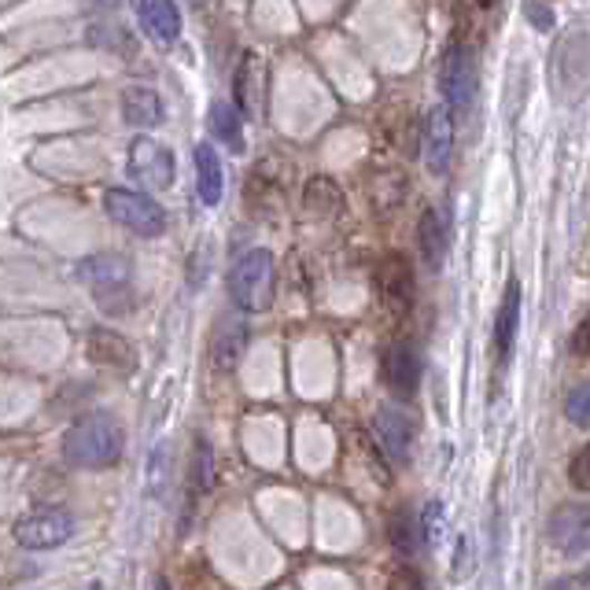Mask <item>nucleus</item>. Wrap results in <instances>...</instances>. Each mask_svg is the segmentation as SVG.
Masks as SVG:
<instances>
[{
  "label": "nucleus",
  "mask_w": 590,
  "mask_h": 590,
  "mask_svg": "<svg viewBox=\"0 0 590 590\" xmlns=\"http://www.w3.org/2000/svg\"><path fill=\"white\" fill-rule=\"evenodd\" d=\"M122 424L104 410L78 417L63 435V458L75 469H108L122 458Z\"/></svg>",
  "instance_id": "f257e3e1"
},
{
  "label": "nucleus",
  "mask_w": 590,
  "mask_h": 590,
  "mask_svg": "<svg viewBox=\"0 0 590 590\" xmlns=\"http://www.w3.org/2000/svg\"><path fill=\"white\" fill-rule=\"evenodd\" d=\"M78 274L89 285L92 299H97L108 314L129 311V303H134V266H129V258L115 255V252L89 255L86 263L78 266Z\"/></svg>",
  "instance_id": "f03ea898"
},
{
  "label": "nucleus",
  "mask_w": 590,
  "mask_h": 590,
  "mask_svg": "<svg viewBox=\"0 0 590 590\" xmlns=\"http://www.w3.org/2000/svg\"><path fill=\"white\" fill-rule=\"evenodd\" d=\"M229 299L240 314L266 311L274 299V255L263 247H252L233 263L229 269Z\"/></svg>",
  "instance_id": "7ed1b4c3"
},
{
  "label": "nucleus",
  "mask_w": 590,
  "mask_h": 590,
  "mask_svg": "<svg viewBox=\"0 0 590 590\" xmlns=\"http://www.w3.org/2000/svg\"><path fill=\"white\" fill-rule=\"evenodd\" d=\"M104 210L111 215V222H118V226L137 236L167 233V210H163L156 199L129 193V188H108V193H104Z\"/></svg>",
  "instance_id": "20e7f679"
},
{
  "label": "nucleus",
  "mask_w": 590,
  "mask_h": 590,
  "mask_svg": "<svg viewBox=\"0 0 590 590\" xmlns=\"http://www.w3.org/2000/svg\"><path fill=\"white\" fill-rule=\"evenodd\" d=\"M129 174H134L137 185L151 188V193H163V188L174 185V151L156 137H137L129 145Z\"/></svg>",
  "instance_id": "39448f33"
},
{
  "label": "nucleus",
  "mask_w": 590,
  "mask_h": 590,
  "mask_svg": "<svg viewBox=\"0 0 590 590\" xmlns=\"http://www.w3.org/2000/svg\"><path fill=\"white\" fill-rule=\"evenodd\" d=\"M75 535V517L63 510H33L16 521V542L27 550H56Z\"/></svg>",
  "instance_id": "423d86ee"
},
{
  "label": "nucleus",
  "mask_w": 590,
  "mask_h": 590,
  "mask_svg": "<svg viewBox=\"0 0 590 590\" xmlns=\"http://www.w3.org/2000/svg\"><path fill=\"white\" fill-rule=\"evenodd\" d=\"M440 86L446 97V111L462 118L469 111L472 97H476V70H472V56L465 49H458V45L443 56Z\"/></svg>",
  "instance_id": "0eeeda50"
},
{
  "label": "nucleus",
  "mask_w": 590,
  "mask_h": 590,
  "mask_svg": "<svg viewBox=\"0 0 590 590\" xmlns=\"http://www.w3.org/2000/svg\"><path fill=\"white\" fill-rule=\"evenodd\" d=\"M550 542L564 558H583L590 550V510L583 502H564L550 517Z\"/></svg>",
  "instance_id": "6e6552de"
},
{
  "label": "nucleus",
  "mask_w": 590,
  "mask_h": 590,
  "mask_svg": "<svg viewBox=\"0 0 590 590\" xmlns=\"http://www.w3.org/2000/svg\"><path fill=\"white\" fill-rule=\"evenodd\" d=\"M454 151V115L446 108H432L424 118V167L432 174H446Z\"/></svg>",
  "instance_id": "1a4fd4ad"
},
{
  "label": "nucleus",
  "mask_w": 590,
  "mask_h": 590,
  "mask_svg": "<svg viewBox=\"0 0 590 590\" xmlns=\"http://www.w3.org/2000/svg\"><path fill=\"white\" fill-rule=\"evenodd\" d=\"M247 347V325L240 314H226L218 317L215 333H210V347H207V358L215 365L218 373H229L236 362H240V354Z\"/></svg>",
  "instance_id": "9d476101"
},
{
  "label": "nucleus",
  "mask_w": 590,
  "mask_h": 590,
  "mask_svg": "<svg viewBox=\"0 0 590 590\" xmlns=\"http://www.w3.org/2000/svg\"><path fill=\"white\" fill-rule=\"evenodd\" d=\"M376 288H381L384 303L395 306L399 314L410 311L413 303V269L403 255H387L381 269H376Z\"/></svg>",
  "instance_id": "9b49d317"
},
{
  "label": "nucleus",
  "mask_w": 590,
  "mask_h": 590,
  "mask_svg": "<svg viewBox=\"0 0 590 590\" xmlns=\"http://www.w3.org/2000/svg\"><path fill=\"white\" fill-rule=\"evenodd\" d=\"M373 432H376V443L384 446L387 458H395V462H403L406 451H410V417L399 406H381L373 417Z\"/></svg>",
  "instance_id": "f8f14e48"
},
{
  "label": "nucleus",
  "mask_w": 590,
  "mask_h": 590,
  "mask_svg": "<svg viewBox=\"0 0 590 590\" xmlns=\"http://www.w3.org/2000/svg\"><path fill=\"white\" fill-rule=\"evenodd\" d=\"M89 358L100 365H111V370H122V373L137 370V354L129 347V340L111 333V328H92L89 333Z\"/></svg>",
  "instance_id": "ddd939ff"
},
{
  "label": "nucleus",
  "mask_w": 590,
  "mask_h": 590,
  "mask_svg": "<svg viewBox=\"0 0 590 590\" xmlns=\"http://www.w3.org/2000/svg\"><path fill=\"white\" fill-rule=\"evenodd\" d=\"M137 11H140V22H145V30L156 38L159 45H174L177 33H181V8L174 4V0H137Z\"/></svg>",
  "instance_id": "4468645a"
},
{
  "label": "nucleus",
  "mask_w": 590,
  "mask_h": 590,
  "mask_svg": "<svg viewBox=\"0 0 590 590\" xmlns=\"http://www.w3.org/2000/svg\"><path fill=\"white\" fill-rule=\"evenodd\" d=\"M417 376H421V365H417V354L410 351V344H392L384 354V381L392 392L399 395H413L417 392Z\"/></svg>",
  "instance_id": "2eb2a0df"
},
{
  "label": "nucleus",
  "mask_w": 590,
  "mask_h": 590,
  "mask_svg": "<svg viewBox=\"0 0 590 590\" xmlns=\"http://www.w3.org/2000/svg\"><path fill=\"white\" fill-rule=\"evenodd\" d=\"M196 188H199V199H204L207 207L222 204V193H226V170H222L218 151L210 145L196 148Z\"/></svg>",
  "instance_id": "dca6fc26"
},
{
  "label": "nucleus",
  "mask_w": 590,
  "mask_h": 590,
  "mask_svg": "<svg viewBox=\"0 0 590 590\" xmlns=\"http://www.w3.org/2000/svg\"><path fill=\"white\" fill-rule=\"evenodd\" d=\"M163 100L151 86H129L122 89V118L129 126H159L163 122Z\"/></svg>",
  "instance_id": "f3484780"
},
{
  "label": "nucleus",
  "mask_w": 590,
  "mask_h": 590,
  "mask_svg": "<svg viewBox=\"0 0 590 590\" xmlns=\"http://www.w3.org/2000/svg\"><path fill=\"white\" fill-rule=\"evenodd\" d=\"M517 325H521V285L510 281V285H505V295H502L499 317H494V344H499L502 358H510L513 354Z\"/></svg>",
  "instance_id": "a211bd4d"
},
{
  "label": "nucleus",
  "mask_w": 590,
  "mask_h": 590,
  "mask_svg": "<svg viewBox=\"0 0 590 590\" xmlns=\"http://www.w3.org/2000/svg\"><path fill=\"white\" fill-rule=\"evenodd\" d=\"M417 252H421V263L432 269H440L443 266V255H446V229H443V222H440V215L429 207L421 215V222H417Z\"/></svg>",
  "instance_id": "6ab92c4d"
},
{
  "label": "nucleus",
  "mask_w": 590,
  "mask_h": 590,
  "mask_svg": "<svg viewBox=\"0 0 590 590\" xmlns=\"http://www.w3.org/2000/svg\"><path fill=\"white\" fill-rule=\"evenodd\" d=\"M303 204L317 218H333L344 210V196H340L336 181H328V177H311V181H306V193H303Z\"/></svg>",
  "instance_id": "aec40b11"
},
{
  "label": "nucleus",
  "mask_w": 590,
  "mask_h": 590,
  "mask_svg": "<svg viewBox=\"0 0 590 590\" xmlns=\"http://www.w3.org/2000/svg\"><path fill=\"white\" fill-rule=\"evenodd\" d=\"M210 129H215V137H218L229 151H244L240 115H236L226 100H215V104H210Z\"/></svg>",
  "instance_id": "412c9836"
},
{
  "label": "nucleus",
  "mask_w": 590,
  "mask_h": 590,
  "mask_svg": "<svg viewBox=\"0 0 590 590\" xmlns=\"http://www.w3.org/2000/svg\"><path fill=\"white\" fill-rule=\"evenodd\" d=\"M387 539H392V550L399 558H410L413 547H417V521H410L406 510H395L392 521H387Z\"/></svg>",
  "instance_id": "4be33fe9"
},
{
  "label": "nucleus",
  "mask_w": 590,
  "mask_h": 590,
  "mask_svg": "<svg viewBox=\"0 0 590 590\" xmlns=\"http://www.w3.org/2000/svg\"><path fill=\"white\" fill-rule=\"evenodd\" d=\"M255 78H258V56L247 52V56H244V67L236 70V100H240V108H244L247 115L255 111V100H258Z\"/></svg>",
  "instance_id": "5701e85b"
},
{
  "label": "nucleus",
  "mask_w": 590,
  "mask_h": 590,
  "mask_svg": "<svg viewBox=\"0 0 590 590\" xmlns=\"http://www.w3.org/2000/svg\"><path fill=\"white\" fill-rule=\"evenodd\" d=\"M210 483H215V454H210V446L204 435H196V458H193V488L196 494L210 491Z\"/></svg>",
  "instance_id": "b1692460"
},
{
  "label": "nucleus",
  "mask_w": 590,
  "mask_h": 590,
  "mask_svg": "<svg viewBox=\"0 0 590 590\" xmlns=\"http://www.w3.org/2000/svg\"><path fill=\"white\" fill-rule=\"evenodd\" d=\"M170 446L159 443L156 451H151L148 458V494H156V499H163L167 494V472H170Z\"/></svg>",
  "instance_id": "393cba45"
},
{
  "label": "nucleus",
  "mask_w": 590,
  "mask_h": 590,
  "mask_svg": "<svg viewBox=\"0 0 590 590\" xmlns=\"http://www.w3.org/2000/svg\"><path fill=\"white\" fill-rule=\"evenodd\" d=\"M590 392H587V384H580L576 392L569 395V403H564V417H569L572 424H580V429H587L590 424Z\"/></svg>",
  "instance_id": "a878e982"
},
{
  "label": "nucleus",
  "mask_w": 590,
  "mask_h": 590,
  "mask_svg": "<svg viewBox=\"0 0 590 590\" xmlns=\"http://www.w3.org/2000/svg\"><path fill=\"white\" fill-rule=\"evenodd\" d=\"M440 528H443V502L432 499L429 505H424V513H421V535H424L429 547L440 542Z\"/></svg>",
  "instance_id": "bb28decb"
},
{
  "label": "nucleus",
  "mask_w": 590,
  "mask_h": 590,
  "mask_svg": "<svg viewBox=\"0 0 590 590\" xmlns=\"http://www.w3.org/2000/svg\"><path fill=\"white\" fill-rule=\"evenodd\" d=\"M587 465H590V451H580L576 454V462H572V483H576V491H587L590 488V476H587Z\"/></svg>",
  "instance_id": "cd10ccee"
},
{
  "label": "nucleus",
  "mask_w": 590,
  "mask_h": 590,
  "mask_svg": "<svg viewBox=\"0 0 590 590\" xmlns=\"http://www.w3.org/2000/svg\"><path fill=\"white\" fill-rule=\"evenodd\" d=\"M392 590H424V580L413 569H399L392 580Z\"/></svg>",
  "instance_id": "c85d7f7f"
},
{
  "label": "nucleus",
  "mask_w": 590,
  "mask_h": 590,
  "mask_svg": "<svg viewBox=\"0 0 590 590\" xmlns=\"http://www.w3.org/2000/svg\"><path fill=\"white\" fill-rule=\"evenodd\" d=\"M547 590H590L587 576H561V580H553Z\"/></svg>",
  "instance_id": "c756f323"
},
{
  "label": "nucleus",
  "mask_w": 590,
  "mask_h": 590,
  "mask_svg": "<svg viewBox=\"0 0 590 590\" xmlns=\"http://www.w3.org/2000/svg\"><path fill=\"white\" fill-rule=\"evenodd\" d=\"M528 16H531V22H539V27H542V30H547V27H550V22H553V19H550V11H547V8H542V4H531V11H528Z\"/></svg>",
  "instance_id": "7c9ffc66"
},
{
  "label": "nucleus",
  "mask_w": 590,
  "mask_h": 590,
  "mask_svg": "<svg viewBox=\"0 0 590 590\" xmlns=\"http://www.w3.org/2000/svg\"><path fill=\"white\" fill-rule=\"evenodd\" d=\"M572 351H576V354H587V322L576 328V344H572Z\"/></svg>",
  "instance_id": "2f4dec72"
},
{
  "label": "nucleus",
  "mask_w": 590,
  "mask_h": 590,
  "mask_svg": "<svg viewBox=\"0 0 590 590\" xmlns=\"http://www.w3.org/2000/svg\"><path fill=\"white\" fill-rule=\"evenodd\" d=\"M156 590H170V583H167V580H159V583H156Z\"/></svg>",
  "instance_id": "473e14b6"
},
{
  "label": "nucleus",
  "mask_w": 590,
  "mask_h": 590,
  "mask_svg": "<svg viewBox=\"0 0 590 590\" xmlns=\"http://www.w3.org/2000/svg\"><path fill=\"white\" fill-rule=\"evenodd\" d=\"M494 4V0H480V8H491Z\"/></svg>",
  "instance_id": "72a5a7b5"
},
{
  "label": "nucleus",
  "mask_w": 590,
  "mask_h": 590,
  "mask_svg": "<svg viewBox=\"0 0 590 590\" xmlns=\"http://www.w3.org/2000/svg\"><path fill=\"white\" fill-rule=\"evenodd\" d=\"M86 590H104V587H100V583H89Z\"/></svg>",
  "instance_id": "f704fd0d"
},
{
  "label": "nucleus",
  "mask_w": 590,
  "mask_h": 590,
  "mask_svg": "<svg viewBox=\"0 0 590 590\" xmlns=\"http://www.w3.org/2000/svg\"><path fill=\"white\" fill-rule=\"evenodd\" d=\"M100 4H118V0H100Z\"/></svg>",
  "instance_id": "c9c22d12"
},
{
  "label": "nucleus",
  "mask_w": 590,
  "mask_h": 590,
  "mask_svg": "<svg viewBox=\"0 0 590 590\" xmlns=\"http://www.w3.org/2000/svg\"><path fill=\"white\" fill-rule=\"evenodd\" d=\"M199 4H204V0H199Z\"/></svg>",
  "instance_id": "e433bc0d"
}]
</instances>
